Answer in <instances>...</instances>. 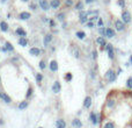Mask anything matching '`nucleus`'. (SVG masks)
<instances>
[{
    "label": "nucleus",
    "instance_id": "nucleus-1",
    "mask_svg": "<svg viewBox=\"0 0 132 128\" xmlns=\"http://www.w3.org/2000/svg\"><path fill=\"white\" fill-rule=\"evenodd\" d=\"M122 21H123L125 25H130L131 21H132V14L130 13V11H128V9H123V12H122Z\"/></svg>",
    "mask_w": 132,
    "mask_h": 128
},
{
    "label": "nucleus",
    "instance_id": "nucleus-2",
    "mask_svg": "<svg viewBox=\"0 0 132 128\" xmlns=\"http://www.w3.org/2000/svg\"><path fill=\"white\" fill-rule=\"evenodd\" d=\"M104 78H105V80L107 82H109V83H114L115 80L117 79V73L115 72L112 69H109V70L105 72V75H104Z\"/></svg>",
    "mask_w": 132,
    "mask_h": 128
},
{
    "label": "nucleus",
    "instance_id": "nucleus-3",
    "mask_svg": "<svg viewBox=\"0 0 132 128\" xmlns=\"http://www.w3.org/2000/svg\"><path fill=\"white\" fill-rule=\"evenodd\" d=\"M105 51H107L108 54V57L110 58V60H114L115 58V50H114V46H112L111 43H107V46H105Z\"/></svg>",
    "mask_w": 132,
    "mask_h": 128
},
{
    "label": "nucleus",
    "instance_id": "nucleus-4",
    "mask_svg": "<svg viewBox=\"0 0 132 128\" xmlns=\"http://www.w3.org/2000/svg\"><path fill=\"white\" fill-rule=\"evenodd\" d=\"M115 29L117 32H124L126 29V25L122 20H116L115 21Z\"/></svg>",
    "mask_w": 132,
    "mask_h": 128
},
{
    "label": "nucleus",
    "instance_id": "nucleus-5",
    "mask_svg": "<svg viewBox=\"0 0 132 128\" xmlns=\"http://www.w3.org/2000/svg\"><path fill=\"white\" fill-rule=\"evenodd\" d=\"M71 125H72L73 128H82V126H84L82 121L79 119V118H74V119L71 121Z\"/></svg>",
    "mask_w": 132,
    "mask_h": 128
},
{
    "label": "nucleus",
    "instance_id": "nucleus-6",
    "mask_svg": "<svg viewBox=\"0 0 132 128\" xmlns=\"http://www.w3.org/2000/svg\"><path fill=\"white\" fill-rule=\"evenodd\" d=\"M92 105H93V99H92V97L87 96L84 100V107L87 108V110H89V108L92 107Z\"/></svg>",
    "mask_w": 132,
    "mask_h": 128
},
{
    "label": "nucleus",
    "instance_id": "nucleus-7",
    "mask_svg": "<svg viewBox=\"0 0 132 128\" xmlns=\"http://www.w3.org/2000/svg\"><path fill=\"white\" fill-rule=\"evenodd\" d=\"M60 90H62V85H60V83L58 82V80H56L52 85V92L56 94H58L60 92Z\"/></svg>",
    "mask_w": 132,
    "mask_h": 128
},
{
    "label": "nucleus",
    "instance_id": "nucleus-8",
    "mask_svg": "<svg viewBox=\"0 0 132 128\" xmlns=\"http://www.w3.org/2000/svg\"><path fill=\"white\" fill-rule=\"evenodd\" d=\"M115 35H116V32H115L112 28H107L105 29V37H108V39H112V37H115Z\"/></svg>",
    "mask_w": 132,
    "mask_h": 128
},
{
    "label": "nucleus",
    "instance_id": "nucleus-9",
    "mask_svg": "<svg viewBox=\"0 0 132 128\" xmlns=\"http://www.w3.org/2000/svg\"><path fill=\"white\" fill-rule=\"evenodd\" d=\"M56 128H66V121L64 119H57L56 120Z\"/></svg>",
    "mask_w": 132,
    "mask_h": 128
},
{
    "label": "nucleus",
    "instance_id": "nucleus-10",
    "mask_svg": "<svg viewBox=\"0 0 132 128\" xmlns=\"http://www.w3.org/2000/svg\"><path fill=\"white\" fill-rule=\"evenodd\" d=\"M96 43L98 44L100 47H102V48H105V46H107V42H105V39L103 36H100L96 39Z\"/></svg>",
    "mask_w": 132,
    "mask_h": 128
},
{
    "label": "nucleus",
    "instance_id": "nucleus-11",
    "mask_svg": "<svg viewBox=\"0 0 132 128\" xmlns=\"http://www.w3.org/2000/svg\"><path fill=\"white\" fill-rule=\"evenodd\" d=\"M28 105H29V103H28V100H24V101H21L20 104L18 105V108L19 111H24L26 108L28 107Z\"/></svg>",
    "mask_w": 132,
    "mask_h": 128
},
{
    "label": "nucleus",
    "instance_id": "nucleus-12",
    "mask_svg": "<svg viewBox=\"0 0 132 128\" xmlns=\"http://www.w3.org/2000/svg\"><path fill=\"white\" fill-rule=\"evenodd\" d=\"M1 100L4 101L5 104H8V105H9V104H12V98L8 96V94L6 93V92H4V94H2V99H1Z\"/></svg>",
    "mask_w": 132,
    "mask_h": 128
},
{
    "label": "nucleus",
    "instance_id": "nucleus-13",
    "mask_svg": "<svg viewBox=\"0 0 132 128\" xmlns=\"http://www.w3.org/2000/svg\"><path fill=\"white\" fill-rule=\"evenodd\" d=\"M50 70L52 72H57L58 71V63L56 61H51L50 62Z\"/></svg>",
    "mask_w": 132,
    "mask_h": 128
},
{
    "label": "nucleus",
    "instance_id": "nucleus-14",
    "mask_svg": "<svg viewBox=\"0 0 132 128\" xmlns=\"http://www.w3.org/2000/svg\"><path fill=\"white\" fill-rule=\"evenodd\" d=\"M39 6H41L42 9L48 11V9H49V2L46 1V0H39Z\"/></svg>",
    "mask_w": 132,
    "mask_h": 128
},
{
    "label": "nucleus",
    "instance_id": "nucleus-15",
    "mask_svg": "<svg viewBox=\"0 0 132 128\" xmlns=\"http://www.w3.org/2000/svg\"><path fill=\"white\" fill-rule=\"evenodd\" d=\"M29 54L30 55H32V56H38L39 54H41V50H39L38 48H35L34 47V48H31L29 50Z\"/></svg>",
    "mask_w": 132,
    "mask_h": 128
},
{
    "label": "nucleus",
    "instance_id": "nucleus-16",
    "mask_svg": "<svg viewBox=\"0 0 132 128\" xmlns=\"http://www.w3.org/2000/svg\"><path fill=\"white\" fill-rule=\"evenodd\" d=\"M52 41V35L51 34H48V35H45V37H44V41H43V43H44V46H48L50 42Z\"/></svg>",
    "mask_w": 132,
    "mask_h": 128
},
{
    "label": "nucleus",
    "instance_id": "nucleus-17",
    "mask_svg": "<svg viewBox=\"0 0 132 128\" xmlns=\"http://www.w3.org/2000/svg\"><path fill=\"white\" fill-rule=\"evenodd\" d=\"M87 12H81L80 14V22L81 23H86L87 22Z\"/></svg>",
    "mask_w": 132,
    "mask_h": 128
},
{
    "label": "nucleus",
    "instance_id": "nucleus-18",
    "mask_svg": "<svg viewBox=\"0 0 132 128\" xmlns=\"http://www.w3.org/2000/svg\"><path fill=\"white\" fill-rule=\"evenodd\" d=\"M19 44H20L21 47L28 46V40L26 39V37H20V39H19Z\"/></svg>",
    "mask_w": 132,
    "mask_h": 128
},
{
    "label": "nucleus",
    "instance_id": "nucleus-19",
    "mask_svg": "<svg viewBox=\"0 0 132 128\" xmlns=\"http://www.w3.org/2000/svg\"><path fill=\"white\" fill-rule=\"evenodd\" d=\"M0 29H1L2 32H7V30H8V25H7L6 21H1V22H0Z\"/></svg>",
    "mask_w": 132,
    "mask_h": 128
},
{
    "label": "nucleus",
    "instance_id": "nucleus-20",
    "mask_svg": "<svg viewBox=\"0 0 132 128\" xmlns=\"http://www.w3.org/2000/svg\"><path fill=\"white\" fill-rule=\"evenodd\" d=\"M15 33L19 35V36H21V37H26V36H27V33H26L24 30L22 29V28H18Z\"/></svg>",
    "mask_w": 132,
    "mask_h": 128
},
{
    "label": "nucleus",
    "instance_id": "nucleus-21",
    "mask_svg": "<svg viewBox=\"0 0 132 128\" xmlns=\"http://www.w3.org/2000/svg\"><path fill=\"white\" fill-rule=\"evenodd\" d=\"M59 6H60V0H52L51 1V7L53 9H57Z\"/></svg>",
    "mask_w": 132,
    "mask_h": 128
},
{
    "label": "nucleus",
    "instance_id": "nucleus-22",
    "mask_svg": "<svg viewBox=\"0 0 132 128\" xmlns=\"http://www.w3.org/2000/svg\"><path fill=\"white\" fill-rule=\"evenodd\" d=\"M29 18H30V13H28V12H22V13L20 14L21 20H28Z\"/></svg>",
    "mask_w": 132,
    "mask_h": 128
},
{
    "label": "nucleus",
    "instance_id": "nucleus-23",
    "mask_svg": "<svg viewBox=\"0 0 132 128\" xmlns=\"http://www.w3.org/2000/svg\"><path fill=\"white\" fill-rule=\"evenodd\" d=\"M125 86H126V89H128V90H131V91H132V77H129L128 78Z\"/></svg>",
    "mask_w": 132,
    "mask_h": 128
},
{
    "label": "nucleus",
    "instance_id": "nucleus-24",
    "mask_svg": "<svg viewBox=\"0 0 132 128\" xmlns=\"http://www.w3.org/2000/svg\"><path fill=\"white\" fill-rule=\"evenodd\" d=\"M31 96H32V87L29 86V89H28V91H27V94H26V100L30 99L31 98Z\"/></svg>",
    "mask_w": 132,
    "mask_h": 128
},
{
    "label": "nucleus",
    "instance_id": "nucleus-25",
    "mask_svg": "<svg viewBox=\"0 0 132 128\" xmlns=\"http://www.w3.org/2000/svg\"><path fill=\"white\" fill-rule=\"evenodd\" d=\"M5 49H6L7 51H14V47L12 46L9 42H6V43H5Z\"/></svg>",
    "mask_w": 132,
    "mask_h": 128
},
{
    "label": "nucleus",
    "instance_id": "nucleus-26",
    "mask_svg": "<svg viewBox=\"0 0 132 128\" xmlns=\"http://www.w3.org/2000/svg\"><path fill=\"white\" fill-rule=\"evenodd\" d=\"M75 35H77V37L79 40H84L85 37H86V33L85 32H77V34Z\"/></svg>",
    "mask_w": 132,
    "mask_h": 128
},
{
    "label": "nucleus",
    "instance_id": "nucleus-27",
    "mask_svg": "<svg viewBox=\"0 0 132 128\" xmlns=\"http://www.w3.org/2000/svg\"><path fill=\"white\" fill-rule=\"evenodd\" d=\"M117 5H118L121 8H123V9H125V6H126V4H125V0H117Z\"/></svg>",
    "mask_w": 132,
    "mask_h": 128
},
{
    "label": "nucleus",
    "instance_id": "nucleus-28",
    "mask_svg": "<svg viewBox=\"0 0 132 128\" xmlns=\"http://www.w3.org/2000/svg\"><path fill=\"white\" fill-rule=\"evenodd\" d=\"M73 79V75L71 72H67L66 73V76H65V80L66 82H71V80Z\"/></svg>",
    "mask_w": 132,
    "mask_h": 128
},
{
    "label": "nucleus",
    "instance_id": "nucleus-29",
    "mask_svg": "<svg viewBox=\"0 0 132 128\" xmlns=\"http://www.w3.org/2000/svg\"><path fill=\"white\" fill-rule=\"evenodd\" d=\"M105 29H107V28H104V27H100V28H98V33L101 34V36L105 37Z\"/></svg>",
    "mask_w": 132,
    "mask_h": 128
},
{
    "label": "nucleus",
    "instance_id": "nucleus-30",
    "mask_svg": "<svg viewBox=\"0 0 132 128\" xmlns=\"http://www.w3.org/2000/svg\"><path fill=\"white\" fill-rule=\"evenodd\" d=\"M42 80H43V75L42 73H36V82L41 83Z\"/></svg>",
    "mask_w": 132,
    "mask_h": 128
},
{
    "label": "nucleus",
    "instance_id": "nucleus-31",
    "mask_svg": "<svg viewBox=\"0 0 132 128\" xmlns=\"http://www.w3.org/2000/svg\"><path fill=\"white\" fill-rule=\"evenodd\" d=\"M45 68H46L45 62H44V61H41V62H39V69H41V70H45Z\"/></svg>",
    "mask_w": 132,
    "mask_h": 128
},
{
    "label": "nucleus",
    "instance_id": "nucleus-32",
    "mask_svg": "<svg viewBox=\"0 0 132 128\" xmlns=\"http://www.w3.org/2000/svg\"><path fill=\"white\" fill-rule=\"evenodd\" d=\"M92 57H93V60H96V58H97V51L96 50L92 51Z\"/></svg>",
    "mask_w": 132,
    "mask_h": 128
},
{
    "label": "nucleus",
    "instance_id": "nucleus-33",
    "mask_svg": "<svg viewBox=\"0 0 132 128\" xmlns=\"http://www.w3.org/2000/svg\"><path fill=\"white\" fill-rule=\"evenodd\" d=\"M73 54H74L75 58H79V51H78V49H73Z\"/></svg>",
    "mask_w": 132,
    "mask_h": 128
},
{
    "label": "nucleus",
    "instance_id": "nucleus-34",
    "mask_svg": "<svg viewBox=\"0 0 132 128\" xmlns=\"http://www.w3.org/2000/svg\"><path fill=\"white\" fill-rule=\"evenodd\" d=\"M82 7H84V5H82V2H78L77 6H75V8L77 9H82Z\"/></svg>",
    "mask_w": 132,
    "mask_h": 128
},
{
    "label": "nucleus",
    "instance_id": "nucleus-35",
    "mask_svg": "<svg viewBox=\"0 0 132 128\" xmlns=\"http://www.w3.org/2000/svg\"><path fill=\"white\" fill-rule=\"evenodd\" d=\"M97 25H98V27H103V20H102V19H98Z\"/></svg>",
    "mask_w": 132,
    "mask_h": 128
},
{
    "label": "nucleus",
    "instance_id": "nucleus-36",
    "mask_svg": "<svg viewBox=\"0 0 132 128\" xmlns=\"http://www.w3.org/2000/svg\"><path fill=\"white\" fill-rule=\"evenodd\" d=\"M73 0H66V6H72Z\"/></svg>",
    "mask_w": 132,
    "mask_h": 128
},
{
    "label": "nucleus",
    "instance_id": "nucleus-37",
    "mask_svg": "<svg viewBox=\"0 0 132 128\" xmlns=\"http://www.w3.org/2000/svg\"><path fill=\"white\" fill-rule=\"evenodd\" d=\"M64 14H58V20H60V21H63L64 20Z\"/></svg>",
    "mask_w": 132,
    "mask_h": 128
},
{
    "label": "nucleus",
    "instance_id": "nucleus-38",
    "mask_svg": "<svg viewBox=\"0 0 132 128\" xmlns=\"http://www.w3.org/2000/svg\"><path fill=\"white\" fill-rule=\"evenodd\" d=\"M87 27H88V28H93L94 27V23L92 22V21H90V22H87Z\"/></svg>",
    "mask_w": 132,
    "mask_h": 128
},
{
    "label": "nucleus",
    "instance_id": "nucleus-39",
    "mask_svg": "<svg viewBox=\"0 0 132 128\" xmlns=\"http://www.w3.org/2000/svg\"><path fill=\"white\" fill-rule=\"evenodd\" d=\"M50 26H51V27H55V26H56V22H55L53 20H51V21H50Z\"/></svg>",
    "mask_w": 132,
    "mask_h": 128
},
{
    "label": "nucleus",
    "instance_id": "nucleus-40",
    "mask_svg": "<svg viewBox=\"0 0 132 128\" xmlns=\"http://www.w3.org/2000/svg\"><path fill=\"white\" fill-rule=\"evenodd\" d=\"M2 94H4V92H2L1 90H0V100H1V99H2Z\"/></svg>",
    "mask_w": 132,
    "mask_h": 128
},
{
    "label": "nucleus",
    "instance_id": "nucleus-41",
    "mask_svg": "<svg viewBox=\"0 0 132 128\" xmlns=\"http://www.w3.org/2000/svg\"><path fill=\"white\" fill-rule=\"evenodd\" d=\"M93 1H94V0H86L87 4H90V2H93Z\"/></svg>",
    "mask_w": 132,
    "mask_h": 128
},
{
    "label": "nucleus",
    "instance_id": "nucleus-42",
    "mask_svg": "<svg viewBox=\"0 0 132 128\" xmlns=\"http://www.w3.org/2000/svg\"><path fill=\"white\" fill-rule=\"evenodd\" d=\"M30 7H31L32 9H35V8H36V6H35V5H30Z\"/></svg>",
    "mask_w": 132,
    "mask_h": 128
},
{
    "label": "nucleus",
    "instance_id": "nucleus-43",
    "mask_svg": "<svg viewBox=\"0 0 132 128\" xmlns=\"http://www.w3.org/2000/svg\"><path fill=\"white\" fill-rule=\"evenodd\" d=\"M0 125H4V120L0 119Z\"/></svg>",
    "mask_w": 132,
    "mask_h": 128
},
{
    "label": "nucleus",
    "instance_id": "nucleus-44",
    "mask_svg": "<svg viewBox=\"0 0 132 128\" xmlns=\"http://www.w3.org/2000/svg\"><path fill=\"white\" fill-rule=\"evenodd\" d=\"M130 64H132V55L130 56Z\"/></svg>",
    "mask_w": 132,
    "mask_h": 128
},
{
    "label": "nucleus",
    "instance_id": "nucleus-45",
    "mask_svg": "<svg viewBox=\"0 0 132 128\" xmlns=\"http://www.w3.org/2000/svg\"><path fill=\"white\" fill-rule=\"evenodd\" d=\"M21 1H23V2H26V1H29V0H21Z\"/></svg>",
    "mask_w": 132,
    "mask_h": 128
},
{
    "label": "nucleus",
    "instance_id": "nucleus-46",
    "mask_svg": "<svg viewBox=\"0 0 132 128\" xmlns=\"http://www.w3.org/2000/svg\"><path fill=\"white\" fill-rule=\"evenodd\" d=\"M5 1H6V0H1V2H5Z\"/></svg>",
    "mask_w": 132,
    "mask_h": 128
},
{
    "label": "nucleus",
    "instance_id": "nucleus-47",
    "mask_svg": "<svg viewBox=\"0 0 132 128\" xmlns=\"http://www.w3.org/2000/svg\"><path fill=\"white\" fill-rule=\"evenodd\" d=\"M37 128H44V127H37Z\"/></svg>",
    "mask_w": 132,
    "mask_h": 128
},
{
    "label": "nucleus",
    "instance_id": "nucleus-48",
    "mask_svg": "<svg viewBox=\"0 0 132 128\" xmlns=\"http://www.w3.org/2000/svg\"><path fill=\"white\" fill-rule=\"evenodd\" d=\"M0 80H1V79H0Z\"/></svg>",
    "mask_w": 132,
    "mask_h": 128
}]
</instances>
